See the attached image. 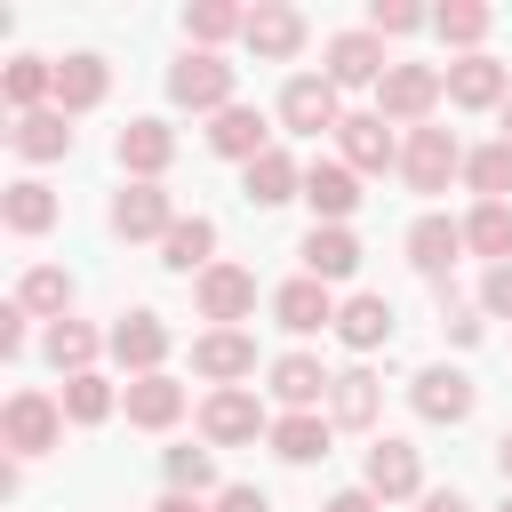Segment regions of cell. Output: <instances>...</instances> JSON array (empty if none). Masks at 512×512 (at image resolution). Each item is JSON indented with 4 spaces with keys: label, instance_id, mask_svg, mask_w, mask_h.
Masks as SVG:
<instances>
[{
    "label": "cell",
    "instance_id": "obj_52",
    "mask_svg": "<svg viewBox=\"0 0 512 512\" xmlns=\"http://www.w3.org/2000/svg\"><path fill=\"white\" fill-rule=\"evenodd\" d=\"M504 512H512V496H504Z\"/></svg>",
    "mask_w": 512,
    "mask_h": 512
},
{
    "label": "cell",
    "instance_id": "obj_21",
    "mask_svg": "<svg viewBox=\"0 0 512 512\" xmlns=\"http://www.w3.org/2000/svg\"><path fill=\"white\" fill-rule=\"evenodd\" d=\"M328 384H336V376H328L312 352H280V360H272V400H280L288 416H296V408H320Z\"/></svg>",
    "mask_w": 512,
    "mask_h": 512
},
{
    "label": "cell",
    "instance_id": "obj_18",
    "mask_svg": "<svg viewBox=\"0 0 512 512\" xmlns=\"http://www.w3.org/2000/svg\"><path fill=\"white\" fill-rule=\"evenodd\" d=\"M112 360H120L128 376H160V360H168V328H160V312H128V320L112 328Z\"/></svg>",
    "mask_w": 512,
    "mask_h": 512
},
{
    "label": "cell",
    "instance_id": "obj_43",
    "mask_svg": "<svg viewBox=\"0 0 512 512\" xmlns=\"http://www.w3.org/2000/svg\"><path fill=\"white\" fill-rule=\"evenodd\" d=\"M480 304H488L496 320H512V264H488V280H480Z\"/></svg>",
    "mask_w": 512,
    "mask_h": 512
},
{
    "label": "cell",
    "instance_id": "obj_30",
    "mask_svg": "<svg viewBox=\"0 0 512 512\" xmlns=\"http://www.w3.org/2000/svg\"><path fill=\"white\" fill-rule=\"evenodd\" d=\"M296 192H304V168H296L280 144H272L264 160H248V200H256V208H280V200H296Z\"/></svg>",
    "mask_w": 512,
    "mask_h": 512
},
{
    "label": "cell",
    "instance_id": "obj_44",
    "mask_svg": "<svg viewBox=\"0 0 512 512\" xmlns=\"http://www.w3.org/2000/svg\"><path fill=\"white\" fill-rule=\"evenodd\" d=\"M216 512H272V496L248 488V480H232V488H216Z\"/></svg>",
    "mask_w": 512,
    "mask_h": 512
},
{
    "label": "cell",
    "instance_id": "obj_46",
    "mask_svg": "<svg viewBox=\"0 0 512 512\" xmlns=\"http://www.w3.org/2000/svg\"><path fill=\"white\" fill-rule=\"evenodd\" d=\"M320 512H384V504H376V496H368V488H344V496H328V504H320Z\"/></svg>",
    "mask_w": 512,
    "mask_h": 512
},
{
    "label": "cell",
    "instance_id": "obj_50",
    "mask_svg": "<svg viewBox=\"0 0 512 512\" xmlns=\"http://www.w3.org/2000/svg\"><path fill=\"white\" fill-rule=\"evenodd\" d=\"M496 464H504V480H512V432H504V440H496Z\"/></svg>",
    "mask_w": 512,
    "mask_h": 512
},
{
    "label": "cell",
    "instance_id": "obj_7",
    "mask_svg": "<svg viewBox=\"0 0 512 512\" xmlns=\"http://www.w3.org/2000/svg\"><path fill=\"white\" fill-rule=\"evenodd\" d=\"M336 152H344V168H352V176H376V168H392V160H400V144H392V128H384V112H344Z\"/></svg>",
    "mask_w": 512,
    "mask_h": 512
},
{
    "label": "cell",
    "instance_id": "obj_19",
    "mask_svg": "<svg viewBox=\"0 0 512 512\" xmlns=\"http://www.w3.org/2000/svg\"><path fill=\"white\" fill-rule=\"evenodd\" d=\"M408 400H416L424 424H464V416H472V376H464V368H424Z\"/></svg>",
    "mask_w": 512,
    "mask_h": 512
},
{
    "label": "cell",
    "instance_id": "obj_16",
    "mask_svg": "<svg viewBox=\"0 0 512 512\" xmlns=\"http://www.w3.org/2000/svg\"><path fill=\"white\" fill-rule=\"evenodd\" d=\"M192 368L224 392V384H240V376H256V336H240V328H208L200 344H192Z\"/></svg>",
    "mask_w": 512,
    "mask_h": 512
},
{
    "label": "cell",
    "instance_id": "obj_28",
    "mask_svg": "<svg viewBox=\"0 0 512 512\" xmlns=\"http://www.w3.org/2000/svg\"><path fill=\"white\" fill-rule=\"evenodd\" d=\"M464 248L488 256V264H512V200H480L464 216Z\"/></svg>",
    "mask_w": 512,
    "mask_h": 512
},
{
    "label": "cell",
    "instance_id": "obj_34",
    "mask_svg": "<svg viewBox=\"0 0 512 512\" xmlns=\"http://www.w3.org/2000/svg\"><path fill=\"white\" fill-rule=\"evenodd\" d=\"M8 144H16L24 160H64V152H72V128H64V112L48 104V112H24Z\"/></svg>",
    "mask_w": 512,
    "mask_h": 512
},
{
    "label": "cell",
    "instance_id": "obj_14",
    "mask_svg": "<svg viewBox=\"0 0 512 512\" xmlns=\"http://www.w3.org/2000/svg\"><path fill=\"white\" fill-rule=\"evenodd\" d=\"M112 152H120V168H128L136 184H160V168L176 160V128H168V120H128Z\"/></svg>",
    "mask_w": 512,
    "mask_h": 512
},
{
    "label": "cell",
    "instance_id": "obj_36",
    "mask_svg": "<svg viewBox=\"0 0 512 512\" xmlns=\"http://www.w3.org/2000/svg\"><path fill=\"white\" fill-rule=\"evenodd\" d=\"M432 32H440L448 48H464V56H480V40H488V8H480V0H448V8H432Z\"/></svg>",
    "mask_w": 512,
    "mask_h": 512
},
{
    "label": "cell",
    "instance_id": "obj_11",
    "mask_svg": "<svg viewBox=\"0 0 512 512\" xmlns=\"http://www.w3.org/2000/svg\"><path fill=\"white\" fill-rule=\"evenodd\" d=\"M240 40H248V48L264 56V64H288V56L304 48V16H296L288 0H256V8H248V32H240Z\"/></svg>",
    "mask_w": 512,
    "mask_h": 512
},
{
    "label": "cell",
    "instance_id": "obj_38",
    "mask_svg": "<svg viewBox=\"0 0 512 512\" xmlns=\"http://www.w3.org/2000/svg\"><path fill=\"white\" fill-rule=\"evenodd\" d=\"M96 344H104V336H96L88 320H56V328H48V360H56L64 376H88V360H96Z\"/></svg>",
    "mask_w": 512,
    "mask_h": 512
},
{
    "label": "cell",
    "instance_id": "obj_45",
    "mask_svg": "<svg viewBox=\"0 0 512 512\" xmlns=\"http://www.w3.org/2000/svg\"><path fill=\"white\" fill-rule=\"evenodd\" d=\"M24 320H32L24 304H0V352H8V360L24 352Z\"/></svg>",
    "mask_w": 512,
    "mask_h": 512
},
{
    "label": "cell",
    "instance_id": "obj_40",
    "mask_svg": "<svg viewBox=\"0 0 512 512\" xmlns=\"http://www.w3.org/2000/svg\"><path fill=\"white\" fill-rule=\"evenodd\" d=\"M184 32H192L200 48H216V40L248 32V8H232V0H200V8H184Z\"/></svg>",
    "mask_w": 512,
    "mask_h": 512
},
{
    "label": "cell",
    "instance_id": "obj_17",
    "mask_svg": "<svg viewBox=\"0 0 512 512\" xmlns=\"http://www.w3.org/2000/svg\"><path fill=\"white\" fill-rule=\"evenodd\" d=\"M208 144H216L224 160H240V168H248V160H264V152H272V128H264V112H256V104H224V112L208 120Z\"/></svg>",
    "mask_w": 512,
    "mask_h": 512
},
{
    "label": "cell",
    "instance_id": "obj_29",
    "mask_svg": "<svg viewBox=\"0 0 512 512\" xmlns=\"http://www.w3.org/2000/svg\"><path fill=\"white\" fill-rule=\"evenodd\" d=\"M0 88H8L16 120H24V112H48V96H56V64H48V56H16V64L0 72Z\"/></svg>",
    "mask_w": 512,
    "mask_h": 512
},
{
    "label": "cell",
    "instance_id": "obj_13",
    "mask_svg": "<svg viewBox=\"0 0 512 512\" xmlns=\"http://www.w3.org/2000/svg\"><path fill=\"white\" fill-rule=\"evenodd\" d=\"M504 96H512V72L496 64V56H456L448 64V104H464V112H504Z\"/></svg>",
    "mask_w": 512,
    "mask_h": 512
},
{
    "label": "cell",
    "instance_id": "obj_35",
    "mask_svg": "<svg viewBox=\"0 0 512 512\" xmlns=\"http://www.w3.org/2000/svg\"><path fill=\"white\" fill-rule=\"evenodd\" d=\"M0 216H8V232H24V240H32V232H48V224H56V192L24 176V184H8V200H0Z\"/></svg>",
    "mask_w": 512,
    "mask_h": 512
},
{
    "label": "cell",
    "instance_id": "obj_39",
    "mask_svg": "<svg viewBox=\"0 0 512 512\" xmlns=\"http://www.w3.org/2000/svg\"><path fill=\"white\" fill-rule=\"evenodd\" d=\"M112 408H120V392H112L96 368H88V376H64V416H72V424H104Z\"/></svg>",
    "mask_w": 512,
    "mask_h": 512
},
{
    "label": "cell",
    "instance_id": "obj_5",
    "mask_svg": "<svg viewBox=\"0 0 512 512\" xmlns=\"http://www.w3.org/2000/svg\"><path fill=\"white\" fill-rule=\"evenodd\" d=\"M200 432H208L216 448H240V440L272 432V416H264V400H256L248 384H224V392H208V400H200Z\"/></svg>",
    "mask_w": 512,
    "mask_h": 512
},
{
    "label": "cell",
    "instance_id": "obj_41",
    "mask_svg": "<svg viewBox=\"0 0 512 512\" xmlns=\"http://www.w3.org/2000/svg\"><path fill=\"white\" fill-rule=\"evenodd\" d=\"M168 488H176V496L216 488V456H208V448H168Z\"/></svg>",
    "mask_w": 512,
    "mask_h": 512
},
{
    "label": "cell",
    "instance_id": "obj_26",
    "mask_svg": "<svg viewBox=\"0 0 512 512\" xmlns=\"http://www.w3.org/2000/svg\"><path fill=\"white\" fill-rule=\"evenodd\" d=\"M304 272H312V280H352V272H360V240H352L344 224H312V232H304Z\"/></svg>",
    "mask_w": 512,
    "mask_h": 512
},
{
    "label": "cell",
    "instance_id": "obj_10",
    "mask_svg": "<svg viewBox=\"0 0 512 512\" xmlns=\"http://www.w3.org/2000/svg\"><path fill=\"white\" fill-rule=\"evenodd\" d=\"M360 488H368L376 504H400V496H416V488H424V464H416V448H408V440H376V448H368V472H360Z\"/></svg>",
    "mask_w": 512,
    "mask_h": 512
},
{
    "label": "cell",
    "instance_id": "obj_49",
    "mask_svg": "<svg viewBox=\"0 0 512 512\" xmlns=\"http://www.w3.org/2000/svg\"><path fill=\"white\" fill-rule=\"evenodd\" d=\"M152 512H200V496H176V488H168V496H160Z\"/></svg>",
    "mask_w": 512,
    "mask_h": 512
},
{
    "label": "cell",
    "instance_id": "obj_8",
    "mask_svg": "<svg viewBox=\"0 0 512 512\" xmlns=\"http://www.w3.org/2000/svg\"><path fill=\"white\" fill-rule=\"evenodd\" d=\"M192 296H200V320H224V328H232V320L256 312V272H248V264H208Z\"/></svg>",
    "mask_w": 512,
    "mask_h": 512
},
{
    "label": "cell",
    "instance_id": "obj_31",
    "mask_svg": "<svg viewBox=\"0 0 512 512\" xmlns=\"http://www.w3.org/2000/svg\"><path fill=\"white\" fill-rule=\"evenodd\" d=\"M208 256H216V224L208 216H176V232L160 240V264L168 272H208Z\"/></svg>",
    "mask_w": 512,
    "mask_h": 512
},
{
    "label": "cell",
    "instance_id": "obj_32",
    "mask_svg": "<svg viewBox=\"0 0 512 512\" xmlns=\"http://www.w3.org/2000/svg\"><path fill=\"white\" fill-rule=\"evenodd\" d=\"M16 304H24V312H48V320H72V272H64V264H32V272L16 280Z\"/></svg>",
    "mask_w": 512,
    "mask_h": 512
},
{
    "label": "cell",
    "instance_id": "obj_22",
    "mask_svg": "<svg viewBox=\"0 0 512 512\" xmlns=\"http://www.w3.org/2000/svg\"><path fill=\"white\" fill-rule=\"evenodd\" d=\"M120 408H128V424H144V432H168V424L184 416V384H176V376H128Z\"/></svg>",
    "mask_w": 512,
    "mask_h": 512
},
{
    "label": "cell",
    "instance_id": "obj_6",
    "mask_svg": "<svg viewBox=\"0 0 512 512\" xmlns=\"http://www.w3.org/2000/svg\"><path fill=\"white\" fill-rule=\"evenodd\" d=\"M280 120H288L296 136H328V128H344V112H336V80H328V72H296V80L280 88Z\"/></svg>",
    "mask_w": 512,
    "mask_h": 512
},
{
    "label": "cell",
    "instance_id": "obj_42",
    "mask_svg": "<svg viewBox=\"0 0 512 512\" xmlns=\"http://www.w3.org/2000/svg\"><path fill=\"white\" fill-rule=\"evenodd\" d=\"M416 24H432V16L408 8V0H376V8H368V32H376V40H400V32H416Z\"/></svg>",
    "mask_w": 512,
    "mask_h": 512
},
{
    "label": "cell",
    "instance_id": "obj_27",
    "mask_svg": "<svg viewBox=\"0 0 512 512\" xmlns=\"http://www.w3.org/2000/svg\"><path fill=\"white\" fill-rule=\"evenodd\" d=\"M376 408H384V392H376V376H368V368H344V376L328 384V424L368 432V424H376Z\"/></svg>",
    "mask_w": 512,
    "mask_h": 512
},
{
    "label": "cell",
    "instance_id": "obj_12",
    "mask_svg": "<svg viewBox=\"0 0 512 512\" xmlns=\"http://www.w3.org/2000/svg\"><path fill=\"white\" fill-rule=\"evenodd\" d=\"M384 72H392V56H384L376 32H336V40H328V80H336V88H376Z\"/></svg>",
    "mask_w": 512,
    "mask_h": 512
},
{
    "label": "cell",
    "instance_id": "obj_9",
    "mask_svg": "<svg viewBox=\"0 0 512 512\" xmlns=\"http://www.w3.org/2000/svg\"><path fill=\"white\" fill-rule=\"evenodd\" d=\"M336 312H344V304H336V296H328V280H312V272H304V280H288V288L272 296V320H280L288 336H320V328H336Z\"/></svg>",
    "mask_w": 512,
    "mask_h": 512
},
{
    "label": "cell",
    "instance_id": "obj_48",
    "mask_svg": "<svg viewBox=\"0 0 512 512\" xmlns=\"http://www.w3.org/2000/svg\"><path fill=\"white\" fill-rule=\"evenodd\" d=\"M416 512H472V504H464V496H456V488H432V496H424V504H416Z\"/></svg>",
    "mask_w": 512,
    "mask_h": 512
},
{
    "label": "cell",
    "instance_id": "obj_51",
    "mask_svg": "<svg viewBox=\"0 0 512 512\" xmlns=\"http://www.w3.org/2000/svg\"><path fill=\"white\" fill-rule=\"evenodd\" d=\"M504 144H512V96H504Z\"/></svg>",
    "mask_w": 512,
    "mask_h": 512
},
{
    "label": "cell",
    "instance_id": "obj_15",
    "mask_svg": "<svg viewBox=\"0 0 512 512\" xmlns=\"http://www.w3.org/2000/svg\"><path fill=\"white\" fill-rule=\"evenodd\" d=\"M112 232H120V240H168V232H176L168 192H160V184H128V192L112 200Z\"/></svg>",
    "mask_w": 512,
    "mask_h": 512
},
{
    "label": "cell",
    "instance_id": "obj_4",
    "mask_svg": "<svg viewBox=\"0 0 512 512\" xmlns=\"http://www.w3.org/2000/svg\"><path fill=\"white\" fill-rule=\"evenodd\" d=\"M56 432H64V400H48V392H8V408H0V440H8L16 456H48Z\"/></svg>",
    "mask_w": 512,
    "mask_h": 512
},
{
    "label": "cell",
    "instance_id": "obj_33",
    "mask_svg": "<svg viewBox=\"0 0 512 512\" xmlns=\"http://www.w3.org/2000/svg\"><path fill=\"white\" fill-rule=\"evenodd\" d=\"M336 336H344L352 352H376V344H392V304H384V296H352V304L336 312Z\"/></svg>",
    "mask_w": 512,
    "mask_h": 512
},
{
    "label": "cell",
    "instance_id": "obj_47",
    "mask_svg": "<svg viewBox=\"0 0 512 512\" xmlns=\"http://www.w3.org/2000/svg\"><path fill=\"white\" fill-rule=\"evenodd\" d=\"M448 336L456 344H480V312H448Z\"/></svg>",
    "mask_w": 512,
    "mask_h": 512
},
{
    "label": "cell",
    "instance_id": "obj_3",
    "mask_svg": "<svg viewBox=\"0 0 512 512\" xmlns=\"http://www.w3.org/2000/svg\"><path fill=\"white\" fill-rule=\"evenodd\" d=\"M400 176H408V192H448V176H464V144L448 128H408Z\"/></svg>",
    "mask_w": 512,
    "mask_h": 512
},
{
    "label": "cell",
    "instance_id": "obj_37",
    "mask_svg": "<svg viewBox=\"0 0 512 512\" xmlns=\"http://www.w3.org/2000/svg\"><path fill=\"white\" fill-rule=\"evenodd\" d=\"M464 184H472L480 200H504V192H512V144L496 136V144H480V152H464Z\"/></svg>",
    "mask_w": 512,
    "mask_h": 512
},
{
    "label": "cell",
    "instance_id": "obj_23",
    "mask_svg": "<svg viewBox=\"0 0 512 512\" xmlns=\"http://www.w3.org/2000/svg\"><path fill=\"white\" fill-rule=\"evenodd\" d=\"M104 88H112L104 56H88V48H80V56H64V64H56V112H64V120H72V112H96V104H104Z\"/></svg>",
    "mask_w": 512,
    "mask_h": 512
},
{
    "label": "cell",
    "instance_id": "obj_2",
    "mask_svg": "<svg viewBox=\"0 0 512 512\" xmlns=\"http://www.w3.org/2000/svg\"><path fill=\"white\" fill-rule=\"evenodd\" d=\"M440 88H448V72H432V64H392V72L376 80V112L400 120V128H424V112L440 104Z\"/></svg>",
    "mask_w": 512,
    "mask_h": 512
},
{
    "label": "cell",
    "instance_id": "obj_20",
    "mask_svg": "<svg viewBox=\"0 0 512 512\" xmlns=\"http://www.w3.org/2000/svg\"><path fill=\"white\" fill-rule=\"evenodd\" d=\"M304 200H312L320 224H344V216L360 208V176H352L344 160H312V168H304Z\"/></svg>",
    "mask_w": 512,
    "mask_h": 512
},
{
    "label": "cell",
    "instance_id": "obj_24",
    "mask_svg": "<svg viewBox=\"0 0 512 512\" xmlns=\"http://www.w3.org/2000/svg\"><path fill=\"white\" fill-rule=\"evenodd\" d=\"M264 440H272V456H280V464H320V456H328V416H320V408L272 416V432H264Z\"/></svg>",
    "mask_w": 512,
    "mask_h": 512
},
{
    "label": "cell",
    "instance_id": "obj_1",
    "mask_svg": "<svg viewBox=\"0 0 512 512\" xmlns=\"http://www.w3.org/2000/svg\"><path fill=\"white\" fill-rule=\"evenodd\" d=\"M168 96L184 112H224L232 104V64L216 48H184V64H168Z\"/></svg>",
    "mask_w": 512,
    "mask_h": 512
},
{
    "label": "cell",
    "instance_id": "obj_25",
    "mask_svg": "<svg viewBox=\"0 0 512 512\" xmlns=\"http://www.w3.org/2000/svg\"><path fill=\"white\" fill-rule=\"evenodd\" d=\"M456 256H464V224H448V216H416V224H408V264H416V272L440 280Z\"/></svg>",
    "mask_w": 512,
    "mask_h": 512
}]
</instances>
